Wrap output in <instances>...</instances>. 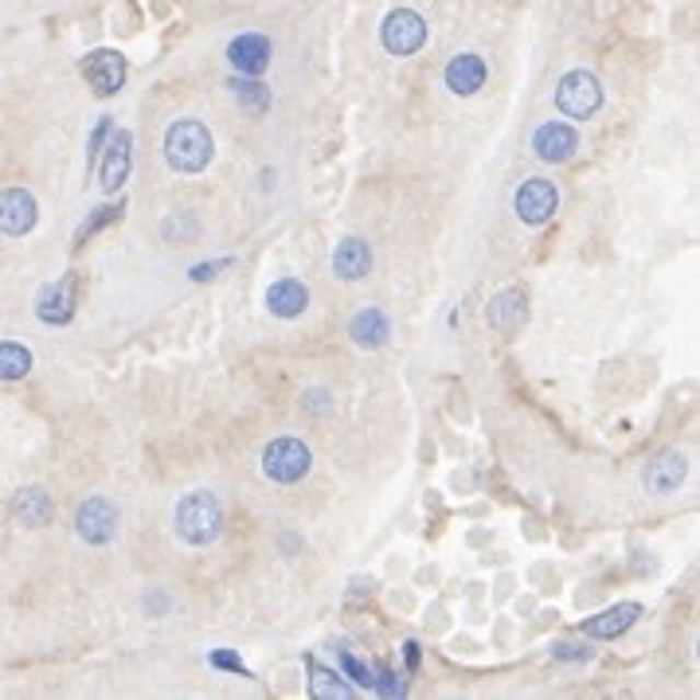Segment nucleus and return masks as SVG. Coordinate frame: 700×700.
<instances>
[{
  "label": "nucleus",
  "instance_id": "obj_31",
  "mask_svg": "<svg viewBox=\"0 0 700 700\" xmlns=\"http://www.w3.org/2000/svg\"><path fill=\"white\" fill-rule=\"evenodd\" d=\"M231 259H219V263H200V266H192V283H208V278H216L219 271H228Z\"/></svg>",
  "mask_w": 700,
  "mask_h": 700
},
{
  "label": "nucleus",
  "instance_id": "obj_35",
  "mask_svg": "<svg viewBox=\"0 0 700 700\" xmlns=\"http://www.w3.org/2000/svg\"><path fill=\"white\" fill-rule=\"evenodd\" d=\"M403 654H408V669H415V665H418V646H415V642H408V646H403Z\"/></svg>",
  "mask_w": 700,
  "mask_h": 700
},
{
  "label": "nucleus",
  "instance_id": "obj_24",
  "mask_svg": "<svg viewBox=\"0 0 700 700\" xmlns=\"http://www.w3.org/2000/svg\"><path fill=\"white\" fill-rule=\"evenodd\" d=\"M122 211H126V200H118V204H102V208H94L91 216H87V219H82V223H79V231H74V246H82V243H87V239H94L102 228H110V223H118Z\"/></svg>",
  "mask_w": 700,
  "mask_h": 700
},
{
  "label": "nucleus",
  "instance_id": "obj_12",
  "mask_svg": "<svg viewBox=\"0 0 700 700\" xmlns=\"http://www.w3.org/2000/svg\"><path fill=\"white\" fill-rule=\"evenodd\" d=\"M685 478H689V458L677 455V450H665V455H657L654 462L646 466L642 485H646L650 493H657V497H669V493L681 490Z\"/></svg>",
  "mask_w": 700,
  "mask_h": 700
},
{
  "label": "nucleus",
  "instance_id": "obj_11",
  "mask_svg": "<svg viewBox=\"0 0 700 700\" xmlns=\"http://www.w3.org/2000/svg\"><path fill=\"white\" fill-rule=\"evenodd\" d=\"M39 219V204L27 188H4L0 192V236H27L36 228Z\"/></svg>",
  "mask_w": 700,
  "mask_h": 700
},
{
  "label": "nucleus",
  "instance_id": "obj_34",
  "mask_svg": "<svg viewBox=\"0 0 700 700\" xmlns=\"http://www.w3.org/2000/svg\"><path fill=\"white\" fill-rule=\"evenodd\" d=\"M164 607H169V599H164L161 592H157L153 599H146V610H149V615H164Z\"/></svg>",
  "mask_w": 700,
  "mask_h": 700
},
{
  "label": "nucleus",
  "instance_id": "obj_1",
  "mask_svg": "<svg viewBox=\"0 0 700 700\" xmlns=\"http://www.w3.org/2000/svg\"><path fill=\"white\" fill-rule=\"evenodd\" d=\"M211 157H216V141H211L204 122L181 118L164 129V161L173 173H204Z\"/></svg>",
  "mask_w": 700,
  "mask_h": 700
},
{
  "label": "nucleus",
  "instance_id": "obj_16",
  "mask_svg": "<svg viewBox=\"0 0 700 700\" xmlns=\"http://www.w3.org/2000/svg\"><path fill=\"white\" fill-rule=\"evenodd\" d=\"M228 64L255 79V74H263L271 67V39L259 36V32H243V36H236L228 44Z\"/></svg>",
  "mask_w": 700,
  "mask_h": 700
},
{
  "label": "nucleus",
  "instance_id": "obj_3",
  "mask_svg": "<svg viewBox=\"0 0 700 700\" xmlns=\"http://www.w3.org/2000/svg\"><path fill=\"white\" fill-rule=\"evenodd\" d=\"M313 466L310 446L301 438H274L263 450V473L278 485H298Z\"/></svg>",
  "mask_w": 700,
  "mask_h": 700
},
{
  "label": "nucleus",
  "instance_id": "obj_14",
  "mask_svg": "<svg viewBox=\"0 0 700 700\" xmlns=\"http://www.w3.org/2000/svg\"><path fill=\"white\" fill-rule=\"evenodd\" d=\"M532 149H537L540 161L564 164L572 161L575 149H579V134H575L567 122H548V126H540L537 137H532Z\"/></svg>",
  "mask_w": 700,
  "mask_h": 700
},
{
  "label": "nucleus",
  "instance_id": "obj_9",
  "mask_svg": "<svg viewBox=\"0 0 700 700\" xmlns=\"http://www.w3.org/2000/svg\"><path fill=\"white\" fill-rule=\"evenodd\" d=\"M513 208H517L520 223H528V228H544L548 219L555 216V208H560V192H555V184L544 181V176H532V181H525L517 188Z\"/></svg>",
  "mask_w": 700,
  "mask_h": 700
},
{
  "label": "nucleus",
  "instance_id": "obj_33",
  "mask_svg": "<svg viewBox=\"0 0 700 700\" xmlns=\"http://www.w3.org/2000/svg\"><path fill=\"white\" fill-rule=\"evenodd\" d=\"M555 657H564V662H583V657H592V650H579V646L560 642V646H555Z\"/></svg>",
  "mask_w": 700,
  "mask_h": 700
},
{
  "label": "nucleus",
  "instance_id": "obj_18",
  "mask_svg": "<svg viewBox=\"0 0 700 700\" xmlns=\"http://www.w3.org/2000/svg\"><path fill=\"white\" fill-rule=\"evenodd\" d=\"M306 306H310V290H306V283H298V278H278V283L266 290V310L274 313V318H301L306 313Z\"/></svg>",
  "mask_w": 700,
  "mask_h": 700
},
{
  "label": "nucleus",
  "instance_id": "obj_8",
  "mask_svg": "<svg viewBox=\"0 0 700 700\" xmlns=\"http://www.w3.org/2000/svg\"><path fill=\"white\" fill-rule=\"evenodd\" d=\"M74 532H79V540H87L94 548L110 544V540L118 537V509H114V501L110 497L82 501L79 513H74Z\"/></svg>",
  "mask_w": 700,
  "mask_h": 700
},
{
  "label": "nucleus",
  "instance_id": "obj_21",
  "mask_svg": "<svg viewBox=\"0 0 700 700\" xmlns=\"http://www.w3.org/2000/svg\"><path fill=\"white\" fill-rule=\"evenodd\" d=\"M348 337H353L360 348H380L383 341L391 337L388 318H383L380 310H360L353 321H348Z\"/></svg>",
  "mask_w": 700,
  "mask_h": 700
},
{
  "label": "nucleus",
  "instance_id": "obj_15",
  "mask_svg": "<svg viewBox=\"0 0 700 700\" xmlns=\"http://www.w3.org/2000/svg\"><path fill=\"white\" fill-rule=\"evenodd\" d=\"M528 321V298L520 286H505L501 294H493L490 301V325L497 329L501 337H513L520 325Z\"/></svg>",
  "mask_w": 700,
  "mask_h": 700
},
{
  "label": "nucleus",
  "instance_id": "obj_27",
  "mask_svg": "<svg viewBox=\"0 0 700 700\" xmlns=\"http://www.w3.org/2000/svg\"><path fill=\"white\" fill-rule=\"evenodd\" d=\"M110 129H114V118H110V114H102L99 126H94V134H91V141H87V173H94V164H99L102 146H106Z\"/></svg>",
  "mask_w": 700,
  "mask_h": 700
},
{
  "label": "nucleus",
  "instance_id": "obj_17",
  "mask_svg": "<svg viewBox=\"0 0 700 700\" xmlns=\"http://www.w3.org/2000/svg\"><path fill=\"white\" fill-rule=\"evenodd\" d=\"M638 615H642L638 603H619V607H610V610H603V615H595V619H587L579 630L587 638H599V642H615V638H622L630 627H634Z\"/></svg>",
  "mask_w": 700,
  "mask_h": 700
},
{
  "label": "nucleus",
  "instance_id": "obj_20",
  "mask_svg": "<svg viewBox=\"0 0 700 700\" xmlns=\"http://www.w3.org/2000/svg\"><path fill=\"white\" fill-rule=\"evenodd\" d=\"M12 513H16L27 528H44V525H51L55 505L39 485H27V490H20L16 501H12Z\"/></svg>",
  "mask_w": 700,
  "mask_h": 700
},
{
  "label": "nucleus",
  "instance_id": "obj_13",
  "mask_svg": "<svg viewBox=\"0 0 700 700\" xmlns=\"http://www.w3.org/2000/svg\"><path fill=\"white\" fill-rule=\"evenodd\" d=\"M485 74H490V67H485L482 55L473 51H458L450 64H446V87H450V94H458V99H470V94H478L485 87Z\"/></svg>",
  "mask_w": 700,
  "mask_h": 700
},
{
  "label": "nucleus",
  "instance_id": "obj_30",
  "mask_svg": "<svg viewBox=\"0 0 700 700\" xmlns=\"http://www.w3.org/2000/svg\"><path fill=\"white\" fill-rule=\"evenodd\" d=\"M372 689L388 692V697H403V681L395 677V669H380V674H376V681H372Z\"/></svg>",
  "mask_w": 700,
  "mask_h": 700
},
{
  "label": "nucleus",
  "instance_id": "obj_25",
  "mask_svg": "<svg viewBox=\"0 0 700 700\" xmlns=\"http://www.w3.org/2000/svg\"><path fill=\"white\" fill-rule=\"evenodd\" d=\"M231 94H236V102H243L246 110H255V114H266V106H271V91H266L263 82L251 79V74L231 79Z\"/></svg>",
  "mask_w": 700,
  "mask_h": 700
},
{
  "label": "nucleus",
  "instance_id": "obj_22",
  "mask_svg": "<svg viewBox=\"0 0 700 700\" xmlns=\"http://www.w3.org/2000/svg\"><path fill=\"white\" fill-rule=\"evenodd\" d=\"M306 669H310V692L313 697H325V700H333V697H353V689L345 685V677L341 674H333V669H325V665L318 662V657H306Z\"/></svg>",
  "mask_w": 700,
  "mask_h": 700
},
{
  "label": "nucleus",
  "instance_id": "obj_5",
  "mask_svg": "<svg viewBox=\"0 0 700 700\" xmlns=\"http://www.w3.org/2000/svg\"><path fill=\"white\" fill-rule=\"evenodd\" d=\"M380 44L383 51L395 55V59H408V55H415L418 47L427 44V20L418 16L415 9L388 12L380 24Z\"/></svg>",
  "mask_w": 700,
  "mask_h": 700
},
{
  "label": "nucleus",
  "instance_id": "obj_19",
  "mask_svg": "<svg viewBox=\"0 0 700 700\" xmlns=\"http://www.w3.org/2000/svg\"><path fill=\"white\" fill-rule=\"evenodd\" d=\"M333 271H337L345 283H360L364 274L372 271V246L364 243V239L337 243V251H333Z\"/></svg>",
  "mask_w": 700,
  "mask_h": 700
},
{
  "label": "nucleus",
  "instance_id": "obj_26",
  "mask_svg": "<svg viewBox=\"0 0 700 700\" xmlns=\"http://www.w3.org/2000/svg\"><path fill=\"white\" fill-rule=\"evenodd\" d=\"M164 239L169 243H196V236H200V223H196V216L192 211H173V216L164 219Z\"/></svg>",
  "mask_w": 700,
  "mask_h": 700
},
{
  "label": "nucleus",
  "instance_id": "obj_4",
  "mask_svg": "<svg viewBox=\"0 0 700 700\" xmlns=\"http://www.w3.org/2000/svg\"><path fill=\"white\" fill-rule=\"evenodd\" d=\"M603 106V87L592 71H567L555 87V110L564 114V118L575 122H587L595 110Z\"/></svg>",
  "mask_w": 700,
  "mask_h": 700
},
{
  "label": "nucleus",
  "instance_id": "obj_6",
  "mask_svg": "<svg viewBox=\"0 0 700 700\" xmlns=\"http://www.w3.org/2000/svg\"><path fill=\"white\" fill-rule=\"evenodd\" d=\"M79 290L82 278L74 271H67L59 283H47L44 290L36 294V318L44 325H71L74 310H79Z\"/></svg>",
  "mask_w": 700,
  "mask_h": 700
},
{
  "label": "nucleus",
  "instance_id": "obj_28",
  "mask_svg": "<svg viewBox=\"0 0 700 700\" xmlns=\"http://www.w3.org/2000/svg\"><path fill=\"white\" fill-rule=\"evenodd\" d=\"M337 657H341V669H345V674H348V681H356V685H360V689H372L376 674H372V669H368V665L360 662V657L348 654V650H341Z\"/></svg>",
  "mask_w": 700,
  "mask_h": 700
},
{
  "label": "nucleus",
  "instance_id": "obj_32",
  "mask_svg": "<svg viewBox=\"0 0 700 700\" xmlns=\"http://www.w3.org/2000/svg\"><path fill=\"white\" fill-rule=\"evenodd\" d=\"M301 408H310V411H329V391H321V388L306 391V395H301Z\"/></svg>",
  "mask_w": 700,
  "mask_h": 700
},
{
  "label": "nucleus",
  "instance_id": "obj_2",
  "mask_svg": "<svg viewBox=\"0 0 700 700\" xmlns=\"http://www.w3.org/2000/svg\"><path fill=\"white\" fill-rule=\"evenodd\" d=\"M173 520H176V537H181L184 544H196V548L216 544L219 532H223V505H219L216 493L196 490L176 505Z\"/></svg>",
  "mask_w": 700,
  "mask_h": 700
},
{
  "label": "nucleus",
  "instance_id": "obj_23",
  "mask_svg": "<svg viewBox=\"0 0 700 700\" xmlns=\"http://www.w3.org/2000/svg\"><path fill=\"white\" fill-rule=\"evenodd\" d=\"M32 372V353L20 341H0V380H24Z\"/></svg>",
  "mask_w": 700,
  "mask_h": 700
},
{
  "label": "nucleus",
  "instance_id": "obj_29",
  "mask_svg": "<svg viewBox=\"0 0 700 700\" xmlns=\"http://www.w3.org/2000/svg\"><path fill=\"white\" fill-rule=\"evenodd\" d=\"M211 669H228V674H239V677H251V669L243 665V657H236L231 650H211L208 654Z\"/></svg>",
  "mask_w": 700,
  "mask_h": 700
},
{
  "label": "nucleus",
  "instance_id": "obj_10",
  "mask_svg": "<svg viewBox=\"0 0 700 700\" xmlns=\"http://www.w3.org/2000/svg\"><path fill=\"white\" fill-rule=\"evenodd\" d=\"M126 71H129L126 55L114 51V47H99V51H91L87 59H82V79L91 82L99 99L118 94L122 82H126Z\"/></svg>",
  "mask_w": 700,
  "mask_h": 700
},
{
  "label": "nucleus",
  "instance_id": "obj_7",
  "mask_svg": "<svg viewBox=\"0 0 700 700\" xmlns=\"http://www.w3.org/2000/svg\"><path fill=\"white\" fill-rule=\"evenodd\" d=\"M129 164H134V134H129V129H110L106 149H102L99 164H94L106 196H114V192L129 181Z\"/></svg>",
  "mask_w": 700,
  "mask_h": 700
}]
</instances>
